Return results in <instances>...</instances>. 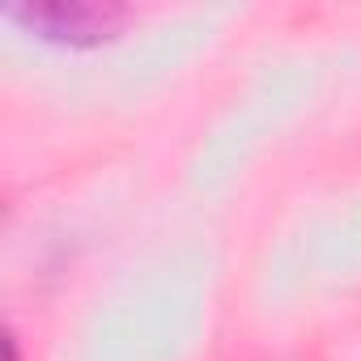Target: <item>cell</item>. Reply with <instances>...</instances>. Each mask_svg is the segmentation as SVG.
I'll list each match as a JSON object with an SVG mask.
<instances>
[{
    "label": "cell",
    "instance_id": "6da1fadb",
    "mask_svg": "<svg viewBox=\"0 0 361 361\" xmlns=\"http://www.w3.org/2000/svg\"><path fill=\"white\" fill-rule=\"evenodd\" d=\"M5 18L43 43L98 47L123 30L128 9H115V5H13Z\"/></svg>",
    "mask_w": 361,
    "mask_h": 361
}]
</instances>
